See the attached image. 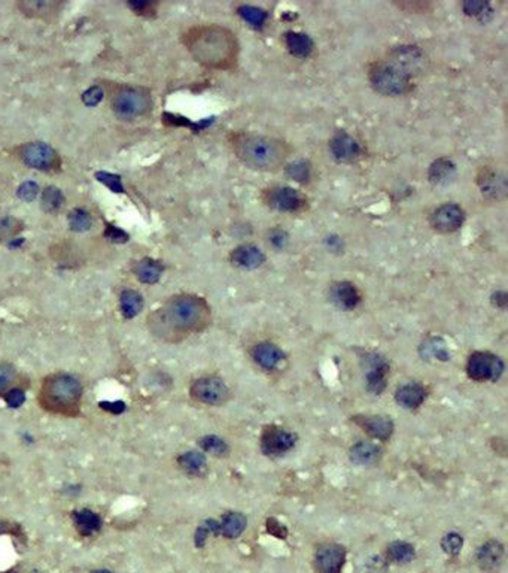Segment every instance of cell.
<instances>
[{"label": "cell", "instance_id": "obj_1", "mask_svg": "<svg viewBox=\"0 0 508 573\" xmlns=\"http://www.w3.org/2000/svg\"><path fill=\"white\" fill-rule=\"evenodd\" d=\"M185 46L199 63L218 71L237 67L240 44L236 33L218 24L192 27L183 36Z\"/></svg>", "mask_w": 508, "mask_h": 573}, {"label": "cell", "instance_id": "obj_2", "mask_svg": "<svg viewBox=\"0 0 508 573\" xmlns=\"http://www.w3.org/2000/svg\"><path fill=\"white\" fill-rule=\"evenodd\" d=\"M228 147L246 168L258 172H278L291 157L292 147L280 138L245 130L228 133Z\"/></svg>", "mask_w": 508, "mask_h": 573}, {"label": "cell", "instance_id": "obj_3", "mask_svg": "<svg viewBox=\"0 0 508 573\" xmlns=\"http://www.w3.org/2000/svg\"><path fill=\"white\" fill-rule=\"evenodd\" d=\"M152 318L155 333L178 339L201 332L210 323V306L203 297L182 294L170 299Z\"/></svg>", "mask_w": 508, "mask_h": 573}, {"label": "cell", "instance_id": "obj_4", "mask_svg": "<svg viewBox=\"0 0 508 573\" xmlns=\"http://www.w3.org/2000/svg\"><path fill=\"white\" fill-rule=\"evenodd\" d=\"M368 80L373 89L382 96L398 97L413 90V76L407 73L389 58L376 60L370 64Z\"/></svg>", "mask_w": 508, "mask_h": 573}, {"label": "cell", "instance_id": "obj_5", "mask_svg": "<svg viewBox=\"0 0 508 573\" xmlns=\"http://www.w3.org/2000/svg\"><path fill=\"white\" fill-rule=\"evenodd\" d=\"M82 396V385L75 376L58 373L51 376L44 385L42 402L57 412H69L78 406Z\"/></svg>", "mask_w": 508, "mask_h": 573}, {"label": "cell", "instance_id": "obj_6", "mask_svg": "<svg viewBox=\"0 0 508 573\" xmlns=\"http://www.w3.org/2000/svg\"><path fill=\"white\" fill-rule=\"evenodd\" d=\"M264 206L285 213H298L309 208V197L305 193L288 186H271L260 194Z\"/></svg>", "mask_w": 508, "mask_h": 573}, {"label": "cell", "instance_id": "obj_7", "mask_svg": "<svg viewBox=\"0 0 508 573\" xmlns=\"http://www.w3.org/2000/svg\"><path fill=\"white\" fill-rule=\"evenodd\" d=\"M151 99L143 90L138 89H124L116 93L112 102V108L115 114L123 120H133L136 116L143 115L149 109Z\"/></svg>", "mask_w": 508, "mask_h": 573}, {"label": "cell", "instance_id": "obj_8", "mask_svg": "<svg viewBox=\"0 0 508 573\" xmlns=\"http://www.w3.org/2000/svg\"><path fill=\"white\" fill-rule=\"evenodd\" d=\"M504 372V363L500 357L491 353L475 351L468 358L466 373L473 381H496Z\"/></svg>", "mask_w": 508, "mask_h": 573}, {"label": "cell", "instance_id": "obj_9", "mask_svg": "<svg viewBox=\"0 0 508 573\" xmlns=\"http://www.w3.org/2000/svg\"><path fill=\"white\" fill-rule=\"evenodd\" d=\"M465 221V211L456 203H443L435 208L429 215V224L438 231L448 235L462 227Z\"/></svg>", "mask_w": 508, "mask_h": 573}, {"label": "cell", "instance_id": "obj_10", "mask_svg": "<svg viewBox=\"0 0 508 573\" xmlns=\"http://www.w3.org/2000/svg\"><path fill=\"white\" fill-rule=\"evenodd\" d=\"M296 442L297 436L294 433L276 425H270L266 427L261 434V451L266 455H270V457H278V455L294 448Z\"/></svg>", "mask_w": 508, "mask_h": 573}, {"label": "cell", "instance_id": "obj_11", "mask_svg": "<svg viewBox=\"0 0 508 573\" xmlns=\"http://www.w3.org/2000/svg\"><path fill=\"white\" fill-rule=\"evenodd\" d=\"M228 387L218 378H200L191 387V396L204 405H219L228 399Z\"/></svg>", "mask_w": 508, "mask_h": 573}, {"label": "cell", "instance_id": "obj_12", "mask_svg": "<svg viewBox=\"0 0 508 573\" xmlns=\"http://www.w3.org/2000/svg\"><path fill=\"white\" fill-rule=\"evenodd\" d=\"M386 58H389L390 62H394L399 67H403V69L413 78L419 73H422L425 69V54L421 51V48L413 45L397 46L392 51L388 53Z\"/></svg>", "mask_w": 508, "mask_h": 573}, {"label": "cell", "instance_id": "obj_13", "mask_svg": "<svg viewBox=\"0 0 508 573\" xmlns=\"http://www.w3.org/2000/svg\"><path fill=\"white\" fill-rule=\"evenodd\" d=\"M365 363V381L367 388L374 394H380L386 388V376L389 372V364L383 357L376 353H367L364 355Z\"/></svg>", "mask_w": 508, "mask_h": 573}, {"label": "cell", "instance_id": "obj_14", "mask_svg": "<svg viewBox=\"0 0 508 573\" xmlns=\"http://www.w3.org/2000/svg\"><path fill=\"white\" fill-rule=\"evenodd\" d=\"M23 161L33 169L48 170L57 164L55 151L44 142H32L26 145L21 151Z\"/></svg>", "mask_w": 508, "mask_h": 573}, {"label": "cell", "instance_id": "obj_15", "mask_svg": "<svg viewBox=\"0 0 508 573\" xmlns=\"http://www.w3.org/2000/svg\"><path fill=\"white\" fill-rule=\"evenodd\" d=\"M346 563V549L337 543H327L316 551L315 565L319 573H341Z\"/></svg>", "mask_w": 508, "mask_h": 573}, {"label": "cell", "instance_id": "obj_16", "mask_svg": "<svg viewBox=\"0 0 508 573\" xmlns=\"http://www.w3.org/2000/svg\"><path fill=\"white\" fill-rule=\"evenodd\" d=\"M329 151L341 163H352L359 159L361 145L346 132H337L329 141Z\"/></svg>", "mask_w": 508, "mask_h": 573}, {"label": "cell", "instance_id": "obj_17", "mask_svg": "<svg viewBox=\"0 0 508 573\" xmlns=\"http://www.w3.org/2000/svg\"><path fill=\"white\" fill-rule=\"evenodd\" d=\"M354 420L361 429L368 433L371 438L386 442L390 439L394 433V421L389 416L383 415H365V416H354Z\"/></svg>", "mask_w": 508, "mask_h": 573}, {"label": "cell", "instance_id": "obj_18", "mask_svg": "<svg viewBox=\"0 0 508 573\" xmlns=\"http://www.w3.org/2000/svg\"><path fill=\"white\" fill-rule=\"evenodd\" d=\"M329 299L340 309L354 310L361 303V293L355 284L338 281L329 287Z\"/></svg>", "mask_w": 508, "mask_h": 573}, {"label": "cell", "instance_id": "obj_19", "mask_svg": "<svg viewBox=\"0 0 508 573\" xmlns=\"http://www.w3.org/2000/svg\"><path fill=\"white\" fill-rule=\"evenodd\" d=\"M231 265L240 269H258L266 263V254L252 244H243L230 252Z\"/></svg>", "mask_w": 508, "mask_h": 573}, {"label": "cell", "instance_id": "obj_20", "mask_svg": "<svg viewBox=\"0 0 508 573\" xmlns=\"http://www.w3.org/2000/svg\"><path fill=\"white\" fill-rule=\"evenodd\" d=\"M252 357L258 366L266 369V371H273V369H276L283 362L285 354L275 344L261 342L253 346Z\"/></svg>", "mask_w": 508, "mask_h": 573}, {"label": "cell", "instance_id": "obj_21", "mask_svg": "<svg viewBox=\"0 0 508 573\" xmlns=\"http://www.w3.org/2000/svg\"><path fill=\"white\" fill-rule=\"evenodd\" d=\"M283 44L292 55L298 58H306L315 50L314 39L306 33L294 30H289L283 35Z\"/></svg>", "mask_w": 508, "mask_h": 573}, {"label": "cell", "instance_id": "obj_22", "mask_svg": "<svg viewBox=\"0 0 508 573\" xmlns=\"http://www.w3.org/2000/svg\"><path fill=\"white\" fill-rule=\"evenodd\" d=\"M502 557H504V547L500 542L489 540V542H486L480 549H478L477 561L483 570L495 572L498 570V567L501 566Z\"/></svg>", "mask_w": 508, "mask_h": 573}, {"label": "cell", "instance_id": "obj_23", "mask_svg": "<svg viewBox=\"0 0 508 573\" xmlns=\"http://www.w3.org/2000/svg\"><path fill=\"white\" fill-rule=\"evenodd\" d=\"M426 391L421 384H406L395 393V400L406 409H416L425 402Z\"/></svg>", "mask_w": 508, "mask_h": 573}, {"label": "cell", "instance_id": "obj_24", "mask_svg": "<svg viewBox=\"0 0 508 573\" xmlns=\"http://www.w3.org/2000/svg\"><path fill=\"white\" fill-rule=\"evenodd\" d=\"M219 524V535L227 539L239 538L248 526V520L240 512H228L222 517Z\"/></svg>", "mask_w": 508, "mask_h": 573}, {"label": "cell", "instance_id": "obj_25", "mask_svg": "<svg viewBox=\"0 0 508 573\" xmlns=\"http://www.w3.org/2000/svg\"><path fill=\"white\" fill-rule=\"evenodd\" d=\"M75 527L81 536H91L102 527V520L96 512L90 509H81L72 512Z\"/></svg>", "mask_w": 508, "mask_h": 573}, {"label": "cell", "instance_id": "obj_26", "mask_svg": "<svg viewBox=\"0 0 508 573\" xmlns=\"http://www.w3.org/2000/svg\"><path fill=\"white\" fill-rule=\"evenodd\" d=\"M456 173V166L452 160L448 159H438L435 160L431 166H429L428 178L433 184L437 186H443L448 181H452Z\"/></svg>", "mask_w": 508, "mask_h": 573}, {"label": "cell", "instance_id": "obj_27", "mask_svg": "<svg viewBox=\"0 0 508 573\" xmlns=\"http://www.w3.org/2000/svg\"><path fill=\"white\" fill-rule=\"evenodd\" d=\"M382 451L371 442H358L350 448V460L356 464H373L379 461Z\"/></svg>", "mask_w": 508, "mask_h": 573}, {"label": "cell", "instance_id": "obj_28", "mask_svg": "<svg viewBox=\"0 0 508 573\" xmlns=\"http://www.w3.org/2000/svg\"><path fill=\"white\" fill-rule=\"evenodd\" d=\"M136 276L139 278L140 283L143 284H155L161 278L164 266L157 260L152 258H143L140 260L134 267Z\"/></svg>", "mask_w": 508, "mask_h": 573}, {"label": "cell", "instance_id": "obj_29", "mask_svg": "<svg viewBox=\"0 0 508 573\" xmlns=\"http://www.w3.org/2000/svg\"><path fill=\"white\" fill-rule=\"evenodd\" d=\"M21 11L28 17H50L55 14L60 8V3L54 0H26L18 5Z\"/></svg>", "mask_w": 508, "mask_h": 573}, {"label": "cell", "instance_id": "obj_30", "mask_svg": "<svg viewBox=\"0 0 508 573\" xmlns=\"http://www.w3.org/2000/svg\"><path fill=\"white\" fill-rule=\"evenodd\" d=\"M478 184L483 190V193L491 194V196L496 197L500 193H505V179L504 177H500L493 170H484L482 175H478Z\"/></svg>", "mask_w": 508, "mask_h": 573}, {"label": "cell", "instance_id": "obj_31", "mask_svg": "<svg viewBox=\"0 0 508 573\" xmlns=\"http://www.w3.org/2000/svg\"><path fill=\"white\" fill-rule=\"evenodd\" d=\"M237 14L243 19V21L248 23L252 27H255V28H261L264 24H266L267 18H269V14H267L266 9H262L260 6H253V5H240V6H237Z\"/></svg>", "mask_w": 508, "mask_h": 573}, {"label": "cell", "instance_id": "obj_32", "mask_svg": "<svg viewBox=\"0 0 508 573\" xmlns=\"http://www.w3.org/2000/svg\"><path fill=\"white\" fill-rule=\"evenodd\" d=\"M121 310L125 318H134L143 309V297L133 290H125L121 294Z\"/></svg>", "mask_w": 508, "mask_h": 573}, {"label": "cell", "instance_id": "obj_33", "mask_svg": "<svg viewBox=\"0 0 508 573\" xmlns=\"http://www.w3.org/2000/svg\"><path fill=\"white\" fill-rule=\"evenodd\" d=\"M178 461L181 464V468L190 475H201L206 470V457L197 451L183 452L178 459Z\"/></svg>", "mask_w": 508, "mask_h": 573}, {"label": "cell", "instance_id": "obj_34", "mask_svg": "<svg viewBox=\"0 0 508 573\" xmlns=\"http://www.w3.org/2000/svg\"><path fill=\"white\" fill-rule=\"evenodd\" d=\"M386 556H388V560L401 565V563H408L413 560L415 548L407 542H394L388 547Z\"/></svg>", "mask_w": 508, "mask_h": 573}, {"label": "cell", "instance_id": "obj_35", "mask_svg": "<svg viewBox=\"0 0 508 573\" xmlns=\"http://www.w3.org/2000/svg\"><path fill=\"white\" fill-rule=\"evenodd\" d=\"M200 446L204 452H209L212 455H217V457H222V455H227L230 452L228 443L218 438V436H204L200 439Z\"/></svg>", "mask_w": 508, "mask_h": 573}, {"label": "cell", "instance_id": "obj_36", "mask_svg": "<svg viewBox=\"0 0 508 573\" xmlns=\"http://www.w3.org/2000/svg\"><path fill=\"white\" fill-rule=\"evenodd\" d=\"M64 202L62 191L57 187H48L42 194V208L46 212H54L60 209Z\"/></svg>", "mask_w": 508, "mask_h": 573}, {"label": "cell", "instance_id": "obj_37", "mask_svg": "<svg viewBox=\"0 0 508 573\" xmlns=\"http://www.w3.org/2000/svg\"><path fill=\"white\" fill-rule=\"evenodd\" d=\"M310 164L305 160H298L287 166V175L291 179H294L297 182H307L310 179Z\"/></svg>", "mask_w": 508, "mask_h": 573}, {"label": "cell", "instance_id": "obj_38", "mask_svg": "<svg viewBox=\"0 0 508 573\" xmlns=\"http://www.w3.org/2000/svg\"><path fill=\"white\" fill-rule=\"evenodd\" d=\"M90 213L84 209H75L69 213V224L75 231H85L91 227Z\"/></svg>", "mask_w": 508, "mask_h": 573}, {"label": "cell", "instance_id": "obj_39", "mask_svg": "<svg viewBox=\"0 0 508 573\" xmlns=\"http://www.w3.org/2000/svg\"><path fill=\"white\" fill-rule=\"evenodd\" d=\"M210 535H219V524L217 520H208L201 526H199L197 533H195V543H197V547H203Z\"/></svg>", "mask_w": 508, "mask_h": 573}, {"label": "cell", "instance_id": "obj_40", "mask_svg": "<svg viewBox=\"0 0 508 573\" xmlns=\"http://www.w3.org/2000/svg\"><path fill=\"white\" fill-rule=\"evenodd\" d=\"M462 545H464L462 536H459L457 533H448V535H446L442 540L443 549L447 552V554H452V556H456L457 552L461 551Z\"/></svg>", "mask_w": 508, "mask_h": 573}, {"label": "cell", "instance_id": "obj_41", "mask_svg": "<svg viewBox=\"0 0 508 573\" xmlns=\"http://www.w3.org/2000/svg\"><path fill=\"white\" fill-rule=\"evenodd\" d=\"M21 229V222L15 218H0V240L14 236Z\"/></svg>", "mask_w": 508, "mask_h": 573}, {"label": "cell", "instance_id": "obj_42", "mask_svg": "<svg viewBox=\"0 0 508 573\" xmlns=\"http://www.w3.org/2000/svg\"><path fill=\"white\" fill-rule=\"evenodd\" d=\"M96 178L99 179L102 184H105L106 187H109L114 193H124L121 178L116 177V175L107 173V172H99V173H96Z\"/></svg>", "mask_w": 508, "mask_h": 573}, {"label": "cell", "instance_id": "obj_43", "mask_svg": "<svg viewBox=\"0 0 508 573\" xmlns=\"http://www.w3.org/2000/svg\"><path fill=\"white\" fill-rule=\"evenodd\" d=\"M425 348H426L428 353H431L434 357L438 358V360L446 362V360H448V358H451V354L447 353L446 345L442 341H439V339H431V341L426 344Z\"/></svg>", "mask_w": 508, "mask_h": 573}, {"label": "cell", "instance_id": "obj_44", "mask_svg": "<svg viewBox=\"0 0 508 573\" xmlns=\"http://www.w3.org/2000/svg\"><path fill=\"white\" fill-rule=\"evenodd\" d=\"M14 378H15L14 369L9 364L0 363V393L6 391V388L12 384Z\"/></svg>", "mask_w": 508, "mask_h": 573}, {"label": "cell", "instance_id": "obj_45", "mask_svg": "<svg viewBox=\"0 0 508 573\" xmlns=\"http://www.w3.org/2000/svg\"><path fill=\"white\" fill-rule=\"evenodd\" d=\"M37 191H39V188H37L36 184L32 182V181H27V182H24V184H21V186H19L17 194L21 200L30 202L37 196Z\"/></svg>", "mask_w": 508, "mask_h": 573}, {"label": "cell", "instance_id": "obj_46", "mask_svg": "<svg viewBox=\"0 0 508 573\" xmlns=\"http://www.w3.org/2000/svg\"><path fill=\"white\" fill-rule=\"evenodd\" d=\"M487 8H489V5L484 2L468 0V2L464 3V12L470 17H482L487 11Z\"/></svg>", "mask_w": 508, "mask_h": 573}, {"label": "cell", "instance_id": "obj_47", "mask_svg": "<svg viewBox=\"0 0 508 573\" xmlns=\"http://www.w3.org/2000/svg\"><path fill=\"white\" fill-rule=\"evenodd\" d=\"M102 99H103V90L100 89V87H91L90 90H87L82 94V102L87 106L99 105L102 102Z\"/></svg>", "mask_w": 508, "mask_h": 573}, {"label": "cell", "instance_id": "obj_48", "mask_svg": "<svg viewBox=\"0 0 508 573\" xmlns=\"http://www.w3.org/2000/svg\"><path fill=\"white\" fill-rule=\"evenodd\" d=\"M269 240H270V244L275 248L283 249V248H285V245L288 244V235L280 229H275V230L270 231V239Z\"/></svg>", "mask_w": 508, "mask_h": 573}, {"label": "cell", "instance_id": "obj_49", "mask_svg": "<svg viewBox=\"0 0 508 573\" xmlns=\"http://www.w3.org/2000/svg\"><path fill=\"white\" fill-rule=\"evenodd\" d=\"M267 531L270 535L276 536L279 539H285L288 536V530L283 527V524H280L278 520L275 518H270L267 520Z\"/></svg>", "mask_w": 508, "mask_h": 573}, {"label": "cell", "instance_id": "obj_50", "mask_svg": "<svg viewBox=\"0 0 508 573\" xmlns=\"http://www.w3.org/2000/svg\"><path fill=\"white\" fill-rule=\"evenodd\" d=\"M5 400H6L8 406L19 407L26 402V394L21 390H19V388H14V390H11L5 396Z\"/></svg>", "mask_w": 508, "mask_h": 573}, {"label": "cell", "instance_id": "obj_51", "mask_svg": "<svg viewBox=\"0 0 508 573\" xmlns=\"http://www.w3.org/2000/svg\"><path fill=\"white\" fill-rule=\"evenodd\" d=\"M105 236L107 239H111L112 242H116V244H121V242H125L127 239H129L127 233H124L120 229H116L115 226H107L106 231H105Z\"/></svg>", "mask_w": 508, "mask_h": 573}, {"label": "cell", "instance_id": "obj_52", "mask_svg": "<svg viewBox=\"0 0 508 573\" xmlns=\"http://www.w3.org/2000/svg\"><path fill=\"white\" fill-rule=\"evenodd\" d=\"M100 407L105 411H109L115 415L123 414L125 411V403L121 400H116V402H100Z\"/></svg>", "mask_w": 508, "mask_h": 573}, {"label": "cell", "instance_id": "obj_53", "mask_svg": "<svg viewBox=\"0 0 508 573\" xmlns=\"http://www.w3.org/2000/svg\"><path fill=\"white\" fill-rule=\"evenodd\" d=\"M492 302L498 308H505L507 302H508V296H507L505 291H496V293L492 296Z\"/></svg>", "mask_w": 508, "mask_h": 573}, {"label": "cell", "instance_id": "obj_54", "mask_svg": "<svg viewBox=\"0 0 508 573\" xmlns=\"http://www.w3.org/2000/svg\"><path fill=\"white\" fill-rule=\"evenodd\" d=\"M410 6H412V9L415 12H417V11L424 12V11H426L429 5L428 3H415V5L413 3H401V5H399V8H410Z\"/></svg>", "mask_w": 508, "mask_h": 573}, {"label": "cell", "instance_id": "obj_55", "mask_svg": "<svg viewBox=\"0 0 508 573\" xmlns=\"http://www.w3.org/2000/svg\"><path fill=\"white\" fill-rule=\"evenodd\" d=\"M6 533H11V526L5 521H0V535H6Z\"/></svg>", "mask_w": 508, "mask_h": 573}, {"label": "cell", "instance_id": "obj_56", "mask_svg": "<svg viewBox=\"0 0 508 573\" xmlns=\"http://www.w3.org/2000/svg\"><path fill=\"white\" fill-rule=\"evenodd\" d=\"M91 573H112V572H109V570H105V569H100V570H93Z\"/></svg>", "mask_w": 508, "mask_h": 573}, {"label": "cell", "instance_id": "obj_57", "mask_svg": "<svg viewBox=\"0 0 508 573\" xmlns=\"http://www.w3.org/2000/svg\"><path fill=\"white\" fill-rule=\"evenodd\" d=\"M27 573H45V572H41V570H30V572H27Z\"/></svg>", "mask_w": 508, "mask_h": 573}]
</instances>
